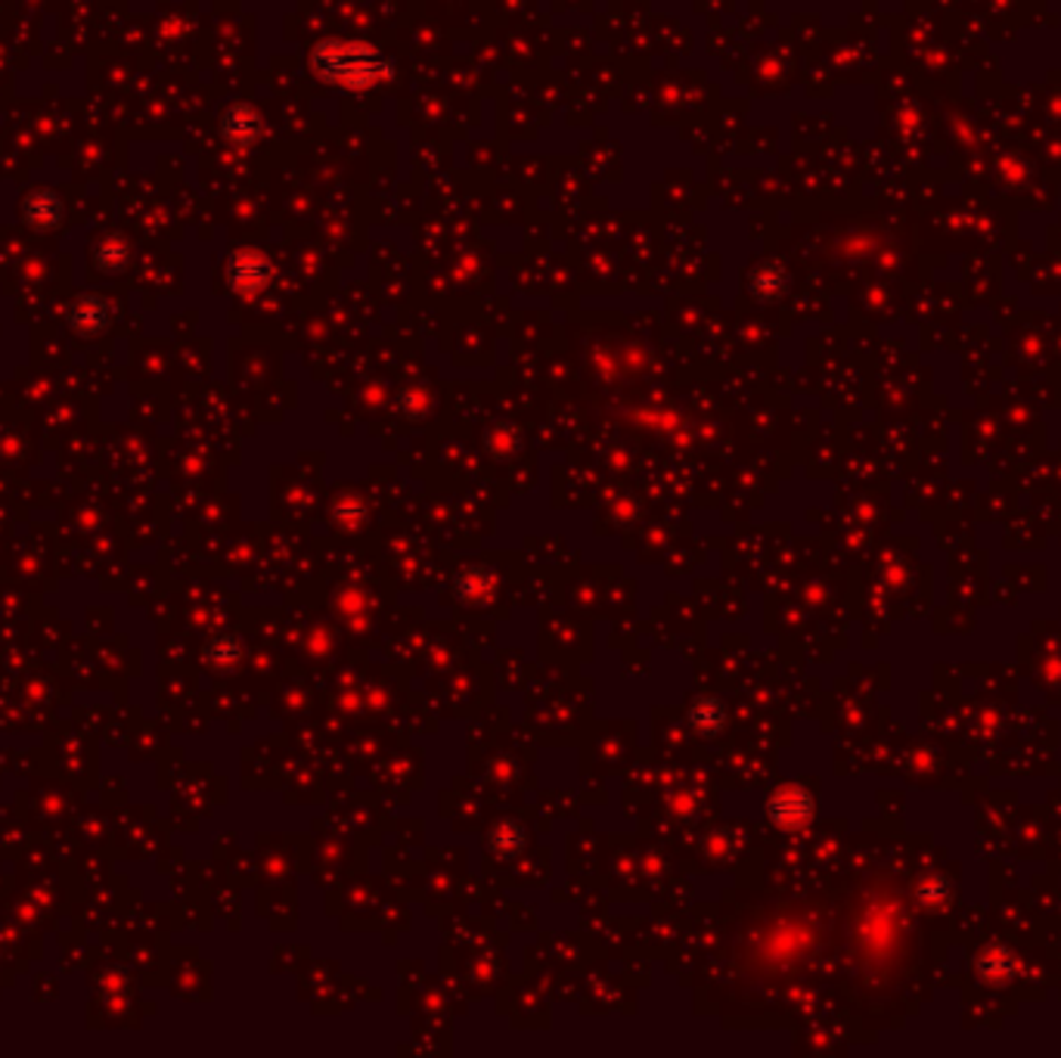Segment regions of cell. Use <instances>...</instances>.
Returning <instances> with one entry per match:
<instances>
[{
  "instance_id": "obj_1",
  "label": "cell",
  "mask_w": 1061,
  "mask_h": 1058,
  "mask_svg": "<svg viewBox=\"0 0 1061 1058\" xmlns=\"http://www.w3.org/2000/svg\"><path fill=\"white\" fill-rule=\"evenodd\" d=\"M317 65L326 81L338 84H372L382 78V60L372 50L354 48V44H333L317 53Z\"/></svg>"
}]
</instances>
